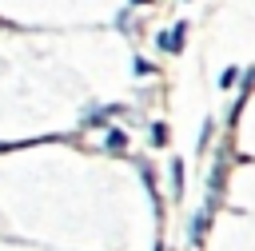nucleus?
<instances>
[{"instance_id": "nucleus-1", "label": "nucleus", "mask_w": 255, "mask_h": 251, "mask_svg": "<svg viewBox=\"0 0 255 251\" xmlns=\"http://www.w3.org/2000/svg\"><path fill=\"white\" fill-rule=\"evenodd\" d=\"M159 48H167V52H179V48H183V24H179L175 32H167V36H159Z\"/></svg>"}, {"instance_id": "nucleus-2", "label": "nucleus", "mask_w": 255, "mask_h": 251, "mask_svg": "<svg viewBox=\"0 0 255 251\" xmlns=\"http://www.w3.org/2000/svg\"><path fill=\"white\" fill-rule=\"evenodd\" d=\"M124 143H128L124 131H108V147H112V151H124Z\"/></svg>"}, {"instance_id": "nucleus-3", "label": "nucleus", "mask_w": 255, "mask_h": 251, "mask_svg": "<svg viewBox=\"0 0 255 251\" xmlns=\"http://www.w3.org/2000/svg\"><path fill=\"white\" fill-rule=\"evenodd\" d=\"M235 76H239V72H231V68H227V72L219 76V88H231V84H235Z\"/></svg>"}, {"instance_id": "nucleus-4", "label": "nucleus", "mask_w": 255, "mask_h": 251, "mask_svg": "<svg viewBox=\"0 0 255 251\" xmlns=\"http://www.w3.org/2000/svg\"><path fill=\"white\" fill-rule=\"evenodd\" d=\"M151 135H155L151 143H163V139H167V127H163V124H155V127H151Z\"/></svg>"}]
</instances>
